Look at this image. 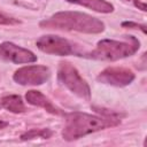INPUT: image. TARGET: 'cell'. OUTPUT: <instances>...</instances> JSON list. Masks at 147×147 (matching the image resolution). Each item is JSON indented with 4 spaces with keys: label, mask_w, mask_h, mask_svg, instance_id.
Returning <instances> with one entry per match:
<instances>
[{
    "label": "cell",
    "mask_w": 147,
    "mask_h": 147,
    "mask_svg": "<svg viewBox=\"0 0 147 147\" xmlns=\"http://www.w3.org/2000/svg\"><path fill=\"white\" fill-rule=\"evenodd\" d=\"M0 59L15 64H23L36 62L37 55L26 48L15 45L14 42L3 41L0 44Z\"/></svg>",
    "instance_id": "52a82bcc"
},
{
    "label": "cell",
    "mask_w": 147,
    "mask_h": 147,
    "mask_svg": "<svg viewBox=\"0 0 147 147\" xmlns=\"http://www.w3.org/2000/svg\"><path fill=\"white\" fill-rule=\"evenodd\" d=\"M6 126H8V123L5 122V121H2V119H0V130L1 129H5Z\"/></svg>",
    "instance_id": "2e32d148"
},
{
    "label": "cell",
    "mask_w": 147,
    "mask_h": 147,
    "mask_svg": "<svg viewBox=\"0 0 147 147\" xmlns=\"http://www.w3.org/2000/svg\"><path fill=\"white\" fill-rule=\"evenodd\" d=\"M25 100L28 103L32 105V106H36V107H40V108H44L46 111L51 113V114H54V115H61L62 111L55 107L48 98H46L40 91H36V90H30L26 92L25 94Z\"/></svg>",
    "instance_id": "9c48e42d"
},
{
    "label": "cell",
    "mask_w": 147,
    "mask_h": 147,
    "mask_svg": "<svg viewBox=\"0 0 147 147\" xmlns=\"http://www.w3.org/2000/svg\"><path fill=\"white\" fill-rule=\"evenodd\" d=\"M0 108H1V102H0Z\"/></svg>",
    "instance_id": "e0dca14e"
},
{
    "label": "cell",
    "mask_w": 147,
    "mask_h": 147,
    "mask_svg": "<svg viewBox=\"0 0 147 147\" xmlns=\"http://www.w3.org/2000/svg\"><path fill=\"white\" fill-rule=\"evenodd\" d=\"M0 102H1V107L7 109L10 113L18 114V113L25 111L24 102L20 95H16V94L6 95L0 100Z\"/></svg>",
    "instance_id": "8fae6325"
},
{
    "label": "cell",
    "mask_w": 147,
    "mask_h": 147,
    "mask_svg": "<svg viewBox=\"0 0 147 147\" xmlns=\"http://www.w3.org/2000/svg\"><path fill=\"white\" fill-rule=\"evenodd\" d=\"M139 47L140 41L133 36H125V40L101 39L93 51L82 56L99 61H117L133 55Z\"/></svg>",
    "instance_id": "3957f363"
},
{
    "label": "cell",
    "mask_w": 147,
    "mask_h": 147,
    "mask_svg": "<svg viewBox=\"0 0 147 147\" xmlns=\"http://www.w3.org/2000/svg\"><path fill=\"white\" fill-rule=\"evenodd\" d=\"M122 26L123 28H130V29H139L144 33H146V25H144V24H138L134 22H123Z\"/></svg>",
    "instance_id": "5bb4252c"
},
{
    "label": "cell",
    "mask_w": 147,
    "mask_h": 147,
    "mask_svg": "<svg viewBox=\"0 0 147 147\" xmlns=\"http://www.w3.org/2000/svg\"><path fill=\"white\" fill-rule=\"evenodd\" d=\"M52 136V131L49 129H32L21 136L22 140H30L34 138H44L47 139Z\"/></svg>",
    "instance_id": "7c38bea8"
},
{
    "label": "cell",
    "mask_w": 147,
    "mask_h": 147,
    "mask_svg": "<svg viewBox=\"0 0 147 147\" xmlns=\"http://www.w3.org/2000/svg\"><path fill=\"white\" fill-rule=\"evenodd\" d=\"M36 45L41 52L46 54H53L59 56H67V55L74 54L72 45L67 39L59 36H54V34L41 36L37 40Z\"/></svg>",
    "instance_id": "8992f818"
},
{
    "label": "cell",
    "mask_w": 147,
    "mask_h": 147,
    "mask_svg": "<svg viewBox=\"0 0 147 147\" xmlns=\"http://www.w3.org/2000/svg\"><path fill=\"white\" fill-rule=\"evenodd\" d=\"M42 29H54L62 31H78L83 33H101L105 31V23L80 11H59L39 23Z\"/></svg>",
    "instance_id": "6da1fadb"
},
{
    "label": "cell",
    "mask_w": 147,
    "mask_h": 147,
    "mask_svg": "<svg viewBox=\"0 0 147 147\" xmlns=\"http://www.w3.org/2000/svg\"><path fill=\"white\" fill-rule=\"evenodd\" d=\"M134 77H136L134 74L130 69L122 67H109L102 70L96 76V80L102 84L123 87L131 84Z\"/></svg>",
    "instance_id": "ba28073f"
},
{
    "label": "cell",
    "mask_w": 147,
    "mask_h": 147,
    "mask_svg": "<svg viewBox=\"0 0 147 147\" xmlns=\"http://www.w3.org/2000/svg\"><path fill=\"white\" fill-rule=\"evenodd\" d=\"M118 124L119 119L111 116L100 117L86 113L74 111L65 115V125L62 130V137L67 141H72Z\"/></svg>",
    "instance_id": "7a4b0ae2"
},
{
    "label": "cell",
    "mask_w": 147,
    "mask_h": 147,
    "mask_svg": "<svg viewBox=\"0 0 147 147\" xmlns=\"http://www.w3.org/2000/svg\"><path fill=\"white\" fill-rule=\"evenodd\" d=\"M133 1H134V6H136V7H138L139 9H141V10H144V11L146 10V5H145L144 2H140L139 0H133Z\"/></svg>",
    "instance_id": "9a60e30c"
},
{
    "label": "cell",
    "mask_w": 147,
    "mask_h": 147,
    "mask_svg": "<svg viewBox=\"0 0 147 147\" xmlns=\"http://www.w3.org/2000/svg\"><path fill=\"white\" fill-rule=\"evenodd\" d=\"M67 1L90 8L96 13L108 14V13L114 11V6L106 0H67Z\"/></svg>",
    "instance_id": "30bf717a"
},
{
    "label": "cell",
    "mask_w": 147,
    "mask_h": 147,
    "mask_svg": "<svg viewBox=\"0 0 147 147\" xmlns=\"http://www.w3.org/2000/svg\"><path fill=\"white\" fill-rule=\"evenodd\" d=\"M51 77V70L46 65H25L17 69L14 75L13 79L23 86H37L42 85L46 83Z\"/></svg>",
    "instance_id": "5b68a950"
},
{
    "label": "cell",
    "mask_w": 147,
    "mask_h": 147,
    "mask_svg": "<svg viewBox=\"0 0 147 147\" xmlns=\"http://www.w3.org/2000/svg\"><path fill=\"white\" fill-rule=\"evenodd\" d=\"M20 23H21L20 20L10 17L0 11V25H14V24H20Z\"/></svg>",
    "instance_id": "4fadbf2b"
},
{
    "label": "cell",
    "mask_w": 147,
    "mask_h": 147,
    "mask_svg": "<svg viewBox=\"0 0 147 147\" xmlns=\"http://www.w3.org/2000/svg\"><path fill=\"white\" fill-rule=\"evenodd\" d=\"M57 79L71 93L80 99L90 100L91 88L78 70L69 62H61L57 69Z\"/></svg>",
    "instance_id": "277c9868"
}]
</instances>
